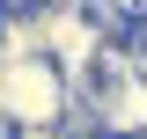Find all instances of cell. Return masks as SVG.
Wrapping results in <instances>:
<instances>
[{
	"mask_svg": "<svg viewBox=\"0 0 147 139\" xmlns=\"http://www.w3.org/2000/svg\"><path fill=\"white\" fill-rule=\"evenodd\" d=\"M140 44H147V22H140Z\"/></svg>",
	"mask_w": 147,
	"mask_h": 139,
	"instance_id": "obj_3",
	"label": "cell"
},
{
	"mask_svg": "<svg viewBox=\"0 0 147 139\" xmlns=\"http://www.w3.org/2000/svg\"><path fill=\"white\" fill-rule=\"evenodd\" d=\"M103 22L88 15V7H66V0H44V59H52L59 73H66L74 88L96 73V59H103Z\"/></svg>",
	"mask_w": 147,
	"mask_h": 139,
	"instance_id": "obj_2",
	"label": "cell"
},
{
	"mask_svg": "<svg viewBox=\"0 0 147 139\" xmlns=\"http://www.w3.org/2000/svg\"><path fill=\"white\" fill-rule=\"evenodd\" d=\"M74 103V81L52 59H0V117L7 124H59Z\"/></svg>",
	"mask_w": 147,
	"mask_h": 139,
	"instance_id": "obj_1",
	"label": "cell"
}]
</instances>
